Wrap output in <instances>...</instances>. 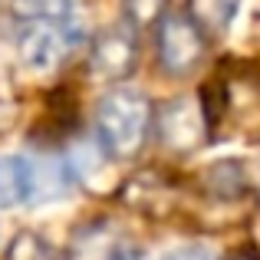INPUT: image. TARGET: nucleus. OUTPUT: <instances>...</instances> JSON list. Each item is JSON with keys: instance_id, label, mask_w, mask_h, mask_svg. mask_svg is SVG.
Here are the masks:
<instances>
[{"instance_id": "nucleus-1", "label": "nucleus", "mask_w": 260, "mask_h": 260, "mask_svg": "<svg viewBox=\"0 0 260 260\" xmlns=\"http://www.w3.org/2000/svg\"><path fill=\"white\" fill-rule=\"evenodd\" d=\"M204 119L208 132L224 135H250L260 128V76L247 66H228L204 89Z\"/></svg>"}, {"instance_id": "nucleus-2", "label": "nucleus", "mask_w": 260, "mask_h": 260, "mask_svg": "<svg viewBox=\"0 0 260 260\" xmlns=\"http://www.w3.org/2000/svg\"><path fill=\"white\" fill-rule=\"evenodd\" d=\"M152 102L135 89H112L102 95L95 112V142L109 158H135L152 132Z\"/></svg>"}, {"instance_id": "nucleus-14", "label": "nucleus", "mask_w": 260, "mask_h": 260, "mask_svg": "<svg viewBox=\"0 0 260 260\" xmlns=\"http://www.w3.org/2000/svg\"><path fill=\"white\" fill-rule=\"evenodd\" d=\"M165 260H214L208 247H201V244H188V247H178L172 254H165Z\"/></svg>"}, {"instance_id": "nucleus-10", "label": "nucleus", "mask_w": 260, "mask_h": 260, "mask_svg": "<svg viewBox=\"0 0 260 260\" xmlns=\"http://www.w3.org/2000/svg\"><path fill=\"white\" fill-rule=\"evenodd\" d=\"M241 0H191L188 17L198 23L201 33H224L234 20Z\"/></svg>"}, {"instance_id": "nucleus-9", "label": "nucleus", "mask_w": 260, "mask_h": 260, "mask_svg": "<svg viewBox=\"0 0 260 260\" xmlns=\"http://www.w3.org/2000/svg\"><path fill=\"white\" fill-rule=\"evenodd\" d=\"M33 201V161L26 155L0 158V208H17Z\"/></svg>"}, {"instance_id": "nucleus-13", "label": "nucleus", "mask_w": 260, "mask_h": 260, "mask_svg": "<svg viewBox=\"0 0 260 260\" xmlns=\"http://www.w3.org/2000/svg\"><path fill=\"white\" fill-rule=\"evenodd\" d=\"M122 10H125V23L128 30H148V26H158L165 20L168 0H122Z\"/></svg>"}, {"instance_id": "nucleus-5", "label": "nucleus", "mask_w": 260, "mask_h": 260, "mask_svg": "<svg viewBox=\"0 0 260 260\" xmlns=\"http://www.w3.org/2000/svg\"><path fill=\"white\" fill-rule=\"evenodd\" d=\"M155 128H158V142L175 155H188L208 139V119H204L201 102L194 99H172L168 106H161L158 119H155Z\"/></svg>"}, {"instance_id": "nucleus-15", "label": "nucleus", "mask_w": 260, "mask_h": 260, "mask_svg": "<svg viewBox=\"0 0 260 260\" xmlns=\"http://www.w3.org/2000/svg\"><path fill=\"white\" fill-rule=\"evenodd\" d=\"M224 260H260V254L254 247H241V250H234V254H228Z\"/></svg>"}, {"instance_id": "nucleus-12", "label": "nucleus", "mask_w": 260, "mask_h": 260, "mask_svg": "<svg viewBox=\"0 0 260 260\" xmlns=\"http://www.w3.org/2000/svg\"><path fill=\"white\" fill-rule=\"evenodd\" d=\"M7 260H63V254H59L50 241H43L40 234L23 231V234H17L10 241V247H7Z\"/></svg>"}, {"instance_id": "nucleus-7", "label": "nucleus", "mask_w": 260, "mask_h": 260, "mask_svg": "<svg viewBox=\"0 0 260 260\" xmlns=\"http://www.w3.org/2000/svg\"><path fill=\"white\" fill-rule=\"evenodd\" d=\"M70 260H142V247L115 237L109 224H89L73 237Z\"/></svg>"}, {"instance_id": "nucleus-11", "label": "nucleus", "mask_w": 260, "mask_h": 260, "mask_svg": "<svg viewBox=\"0 0 260 260\" xmlns=\"http://www.w3.org/2000/svg\"><path fill=\"white\" fill-rule=\"evenodd\" d=\"M73 0H10V10L20 23H37V20H66Z\"/></svg>"}, {"instance_id": "nucleus-6", "label": "nucleus", "mask_w": 260, "mask_h": 260, "mask_svg": "<svg viewBox=\"0 0 260 260\" xmlns=\"http://www.w3.org/2000/svg\"><path fill=\"white\" fill-rule=\"evenodd\" d=\"M139 66V43L128 26H115L95 37L92 50H89V70L102 83H122L128 79Z\"/></svg>"}, {"instance_id": "nucleus-8", "label": "nucleus", "mask_w": 260, "mask_h": 260, "mask_svg": "<svg viewBox=\"0 0 260 260\" xmlns=\"http://www.w3.org/2000/svg\"><path fill=\"white\" fill-rule=\"evenodd\" d=\"M125 201L145 214H165L175 204V184L158 172H145L125 184Z\"/></svg>"}, {"instance_id": "nucleus-4", "label": "nucleus", "mask_w": 260, "mask_h": 260, "mask_svg": "<svg viewBox=\"0 0 260 260\" xmlns=\"http://www.w3.org/2000/svg\"><path fill=\"white\" fill-rule=\"evenodd\" d=\"M204 59V33L188 13H168L158 26V63L172 76H188Z\"/></svg>"}, {"instance_id": "nucleus-3", "label": "nucleus", "mask_w": 260, "mask_h": 260, "mask_svg": "<svg viewBox=\"0 0 260 260\" xmlns=\"http://www.w3.org/2000/svg\"><path fill=\"white\" fill-rule=\"evenodd\" d=\"M83 26L70 23V20H37V23H23L17 46L23 63L37 66V70H53L83 43Z\"/></svg>"}]
</instances>
